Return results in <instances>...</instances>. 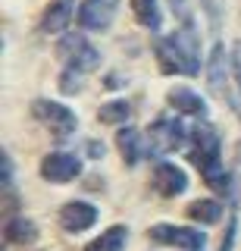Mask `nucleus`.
Here are the masks:
<instances>
[{
  "label": "nucleus",
  "instance_id": "obj_17",
  "mask_svg": "<svg viewBox=\"0 0 241 251\" xmlns=\"http://www.w3.org/2000/svg\"><path fill=\"white\" fill-rule=\"evenodd\" d=\"M131 13L135 19L141 22L147 31H157L163 28V10H160V0H131Z\"/></svg>",
  "mask_w": 241,
  "mask_h": 251
},
{
  "label": "nucleus",
  "instance_id": "obj_12",
  "mask_svg": "<svg viewBox=\"0 0 241 251\" xmlns=\"http://www.w3.org/2000/svg\"><path fill=\"white\" fill-rule=\"evenodd\" d=\"M166 100H169V107H173L178 116H194V120H204V116H207L204 98H200L197 91L185 88V85H175V88H169Z\"/></svg>",
  "mask_w": 241,
  "mask_h": 251
},
{
  "label": "nucleus",
  "instance_id": "obj_9",
  "mask_svg": "<svg viewBox=\"0 0 241 251\" xmlns=\"http://www.w3.org/2000/svg\"><path fill=\"white\" fill-rule=\"evenodd\" d=\"M151 185L160 198H178V195H185V188H188V173L178 167V163L160 160L157 167H153Z\"/></svg>",
  "mask_w": 241,
  "mask_h": 251
},
{
  "label": "nucleus",
  "instance_id": "obj_3",
  "mask_svg": "<svg viewBox=\"0 0 241 251\" xmlns=\"http://www.w3.org/2000/svg\"><path fill=\"white\" fill-rule=\"evenodd\" d=\"M191 132L178 116H157L147 126V141H151V157L157 154H173L191 145Z\"/></svg>",
  "mask_w": 241,
  "mask_h": 251
},
{
  "label": "nucleus",
  "instance_id": "obj_7",
  "mask_svg": "<svg viewBox=\"0 0 241 251\" xmlns=\"http://www.w3.org/2000/svg\"><path fill=\"white\" fill-rule=\"evenodd\" d=\"M116 13H119V0H82L75 19L85 31H107L113 25Z\"/></svg>",
  "mask_w": 241,
  "mask_h": 251
},
{
  "label": "nucleus",
  "instance_id": "obj_15",
  "mask_svg": "<svg viewBox=\"0 0 241 251\" xmlns=\"http://www.w3.org/2000/svg\"><path fill=\"white\" fill-rule=\"evenodd\" d=\"M126 245H129V226L116 223V226L100 232L94 242H88L85 251H126Z\"/></svg>",
  "mask_w": 241,
  "mask_h": 251
},
{
  "label": "nucleus",
  "instance_id": "obj_16",
  "mask_svg": "<svg viewBox=\"0 0 241 251\" xmlns=\"http://www.w3.org/2000/svg\"><path fill=\"white\" fill-rule=\"evenodd\" d=\"M3 235H6L10 245H28V242L38 239V226H35V220H28V217H10L6 226H3Z\"/></svg>",
  "mask_w": 241,
  "mask_h": 251
},
{
  "label": "nucleus",
  "instance_id": "obj_20",
  "mask_svg": "<svg viewBox=\"0 0 241 251\" xmlns=\"http://www.w3.org/2000/svg\"><path fill=\"white\" fill-rule=\"evenodd\" d=\"M82 75L85 73H79V69H63V75H60V91H63V94H75V91H79L82 88Z\"/></svg>",
  "mask_w": 241,
  "mask_h": 251
},
{
  "label": "nucleus",
  "instance_id": "obj_23",
  "mask_svg": "<svg viewBox=\"0 0 241 251\" xmlns=\"http://www.w3.org/2000/svg\"><path fill=\"white\" fill-rule=\"evenodd\" d=\"M85 151H88V157L100 160V157L107 154V145H104V141H97V138H91V141H85Z\"/></svg>",
  "mask_w": 241,
  "mask_h": 251
},
{
  "label": "nucleus",
  "instance_id": "obj_11",
  "mask_svg": "<svg viewBox=\"0 0 241 251\" xmlns=\"http://www.w3.org/2000/svg\"><path fill=\"white\" fill-rule=\"evenodd\" d=\"M97 223V207L88 201H66L60 210V226L66 232H85Z\"/></svg>",
  "mask_w": 241,
  "mask_h": 251
},
{
  "label": "nucleus",
  "instance_id": "obj_10",
  "mask_svg": "<svg viewBox=\"0 0 241 251\" xmlns=\"http://www.w3.org/2000/svg\"><path fill=\"white\" fill-rule=\"evenodd\" d=\"M82 176V160L75 154L69 151H53L41 160V179H47V182H72V179Z\"/></svg>",
  "mask_w": 241,
  "mask_h": 251
},
{
  "label": "nucleus",
  "instance_id": "obj_22",
  "mask_svg": "<svg viewBox=\"0 0 241 251\" xmlns=\"http://www.w3.org/2000/svg\"><path fill=\"white\" fill-rule=\"evenodd\" d=\"M0 176H3V188L10 192L13 188V160H10V154L0 157Z\"/></svg>",
  "mask_w": 241,
  "mask_h": 251
},
{
  "label": "nucleus",
  "instance_id": "obj_6",
  "mask_svg": "<svg viewBox=\"0 0 241 251\" xmlns=\"http://www.w3.org/2000/svg\"><path fill=\"white\" fill-rule=\"evenodd\" d=\"M151 242L157 245H175L185 251H200L207 248V232L204 229H188V226H173V223H157L151 226Z\"/></svg>",
  "mask_w": 241,
  "mask_h": 251
},
{
  "label": "nucleus",
  "instance_id": "obj_8",
  "mask_svg": "<svg viewBox=\"0 0 241 251\" xmlns=\"http://www.w3.org/2000/svg\"><path fill=\"white\" fill-rule=\"evenodd\" d=\"M204 73H207L210 91H213L216 98H222V100H229V104H232V91H229V53H225L222 41H216L213 47H210Z\"/></svg>",
  "mask_w": 241,
  "mask_h": 251
},
{
  "label": "nucleus",
  "instance_id": "obj_25",
  "mask_svg": "<svg viewBox=\"0 0 241 251\" xmlns=\"http://www.w3.org/2000/svg\"><path fill=\"white\" fill-rule=\"evenodd\" d=\"M232 69H235V82L241 88V41L235 44V53H232Z\"/></svg>",
  "mask_w": 241,
  "mask_h": 251
},
{
  "label": "nucleus",
  "instance_id": "obj_14",
  "mask_svg": "<svg viewBox=\"0 0 241 251\" xmlns=\"http://www.w3.org/2000/svg\"><path fill=\"white\" fill-rule=\"evenodd\" d=\"M116 145H119L122 151V160L129 163V167H135V163H141L147 154V145H144V135L138 129H131V126H126V129H119V135H116Z\"/></svg>",
  "mask_w": 241,
  "mask_h": 251
},
{
  "label": "nucleus",
  "instance_id": "obj_4",
  "mask_svg": "<svg viewBox=\"0 0 241 251\" xmlns=\"http://www.w3.org/2000/svg\"><path fill=\"white\" fill-rule=\"evenodd\" d=\"M32 116L38 123H44L50 132H57L60 138L72 135V132L79 129V116H75L66 104H57V100H47V98H38L32 104Z\"/></svg>",
  "mask_w": 241,
  "mask_h": 251
},
{
  "label": "nucleus",
  "instance_id": "obj_18",
  "mask_svg": "<svg viewBox=\"0 0 241 251\" xmlns=\"http://www.w3.org/2000/svg\"><path fill=\"white\" fill-rule=\"evenodd\" d=\"M222 214H225V207H222V201H216V198H197V201L188 204V217L197 220V223H204V226L219 223Z\"/></svg>",
  "mask_w": 241,
  "mask_h": 251
},
{
  "label": "nucleus",
  "instance_id": "obj_1",
  "mask_svg": "<svg viewBox=\"0 0 241 251\" xmlns=\"http://www.w3.org/2000/svg\"><path fill=\"white\" fill-rule=\"evenodd\" d=\"M188 154L197 163L200 176H204V182L210 188L232 192V173H225V167H222V135H219L216 126H197L191 132Z\"/></svg>",
  "mask_w": 241,
  "mask_h": 251
},
{
  "label": "nucleus",
  "instance_id": "obj_19",
  "mask_svg": "<svg viewBox=\"0 0 241 251\" xmlns=\"http://www.w3.org/2000/svg\"><path fill=\"white\" fill-rule=\"evenodd\" d=\"M129 116H131V104H129V100H107V104L97 110V120L107 123V126L129 123Z\"/></svg>",
  "mask_w": 241,
  "mask_h": 251
},
{
  "label": "nucleus",
  "instance_id": "obj_21",
  "mask_svg": "<svg viewBox=\"0 0 241 251\" xmlns=\"http://www.w3.org/2000/svg\"><path fill=\"white\" fill-rule=\"evenodd\" d=\"M235 235H238V210L232 207L229 229H225V235H222V245H219V251H235Z\"/></svg>",
  "mask_w": 241,
  "mask_h": 251
},
{
  "label": "nucleus",
  "instance_id": "obj_24",
  "mask_svg": "<svg viewBox=\"0 0 241 251\" xmlns=\"http://www.w3.org/2000/svg\"><path fill=\"white\" fill-rule=\"evenodd\" d=\"M122 85H129V78L119 75V73H110V75L104 78V88H122Z\"/></svg>",
  "mask_w": 241,
  "mask_h": 251
},
{
  "label": "nucleus",
  "instance_id": "obj_2",
  "mask_svg": "<svg viewBox=\"0 0 241 251\" xmlns=\"http://www.w3.org/2000/svg\"><path fill=\"white\" fill-rule=\"evenodd\" d=\"M157 63L166 75H197L200 73V53H197V31L182 28L166 38L153 41Z\"/></svg>",
  "mask_w": 241,
  "mask_h": 251
},
{
  "label": "nucleus",
  "instance_id": "obj_13",
  "mask_svg": "<svg viewBox=\"0 0 241 251\" xmlns=\"http://www.w3.org/2000/svg\"><path fill=\"white\" fill-rule=\"evenodd\" d=\"M75 0H53V3L44 10L41 16V31L44 35H63L66 25L72 22V16H75Z\"/></svg>",
  "mask_w": 241,
  "mask_h": 251
},
{
  "label": "nucleus",
  "instance_id": "obj_5",
  "mask_svg": "<svg viewBox=\"0 0 241 251\" xmlns=\"http://www.w3.org/2000/svg\"><path fill=\"white\" fill-rule=\"evenodd\" d=\"M60 60L66 63L69 69H79V73H91V69L100 66V50L94 44H88L85 35H66L63 41L57 44Z\"/></svg>",
  "mask_w": 241,
  "mask_h": 251
}]
</instances>
